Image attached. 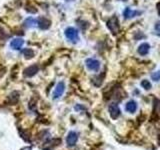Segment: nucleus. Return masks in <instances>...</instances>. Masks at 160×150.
<instances>
[{
  "label": "nucleus",
  "mask_w": 160,
  "mask_h": 150,
  "mask_svg": "<svg viewBox=\"0 0 160 150\" xmlns=\"http://www.w3.org/2000/svg\"><path fill=\"white\" fill-rule=\"evenodd\" d=\"M65 36H66V38L72 43H76L79 40V34H78L77 29H75L73 27H68L65 30Z\"/></svg>",
  "instance_id": "f257e3e1"
},
{
  "label": "nucleus",
  "mask_w": 160,
  "mask_h": 150,
  "mask_svg": "<svg viewBox=\"0 0 160 150\" xmlns=\"http://www.w3.org/2000/svg\"><path fill=\"white\" fill-rule=\"evenodd\" d=\"M107 27L109 28V30L111 31L113 34H116L119 32V21H118V18L116 16H112L110 18L108 21H107Z\"/></svg>",
  "instance_id": "f03ea898"
},
{
  "label": "nucleus",
  "mask_w": 160,
  "mask_h": 150,
  "mask_svg": "<svg viewBox=\"0 0 160 150\" xmlns=\"http://www.w3.org/2000/svg\"><path fill=\"white\" fill-rule=\"evenodd\" d=\"M85 64H86V67L91 71H97L100 67V62L94 58H88Z\"/></svg>",
  "instance_id": "7ed1b4c3"
},
{
  "label": "nucleus",
  "mask_w": 160,
  "mask_h": 150,
  "mask_svg": "<svg viewBox=\"0 0 160 150\" xmlns=\"http://www.w3.org/2000/svg\"><path fill=\"white\" fill-rule=\"evenodd\" d=\"M109 113L110 116L113 119H117L120 115V108L116 103H111L109 106Z\"/></svg>",
  "instance_id": "20e7f679"
},
{
  "label": "nucleus",
  "mask_w": 160,
  "mask_h": 150,
  "mask_svg": "<svg viewBox=\"0 0 160 150\" xmlns=\"http://www.w3.org/2000/svg\"><path fill=\"white\" fill-rule=\"evenodd\" d=\"M64 89H65L64 83L63 82H59L56 85V87H55V90H54V92H53V98L54 99H57L59 97H61L63 92H64Z\"/></svg>",
  "instance_id": "39448f33"
},
{
  "label": "nucleus",
  "mask_w": 160,
  "mask_h": 150,
  "mask_svg": "<svg viewBox=\"0 0 160 150\" xmlns=\"http://www.w3.org/2000/svg\"><path fill=\"white\" fill-rule=\"evenodd\" d=\"M78 140V135L76 132L74 131H70L67 135V138H66V142L68 144V146H74L76 144Z\"/></svg>",
  "instance_id": "423d86ee"
},
{
  "label": "nucleus",
  "mask_w": 160,
  "mask_h": 150,
  "mask_svg": "<svg viewBox=\"0 0 160 150\" xmlns=\"http://www.w3.org/2000/svg\"><path fill=\"white\" fill-rule=\"evenodd\" d=\"M38 71H39V66H38L37 64L31 65V66L27 67L26 69L24 70V75H25V76H27V77H32Z\"/></svg>",
  "instance_id": "0eeeda50"
},
{
  "label": "nucleus",
  "mask_w": 160,
  "mask_h": 150,
  "mask_svg": "<svg viewBox=\"0 0 160 150\" xmlns=\"http://www.w3.org/2000/svg\"><path fill=\"white\" fill-rule=\"evenodd\" d=\"M37 24H38V27L40 29L42 30H46L50 27V24H51V22H50V20L45 18V17H42V18H39L37 20Z\"/></svg>",
  "instance_id": "6e6552de"
},
{
  "label": "nucleus",
  "mask_w": 160,
  "mask_h": 150,
  "mask_svg": "<svg viewBox=\"0 0 160 150\" xmlns=\"http://www.w3.org/2000/svg\"><path fill=\"white\" fill-rule=\"evenodd\" d=\"M141 12L139 11H136V10H131L129 7H126L123 12V16L125 19H129V18H132V17H135L137 16V15H139Z\"/></svg>",
  "instance_id": "1a4fd4ad"
},
{
  "label": "nucleus",
  "mask_w": 160,
  "mask_h": 150,
  "mask_svg": "<svg viewBox=\"0 0 160 150\" xmlns=\"http://www.w3.org/2000/svg\"><path fill=\"white\" fill-rule=\"evenodd\" d=\"M24 40L22 38H14L11 42H10V46H11L14 50H19L23 46Z\"/></svg>",
  "instance_id": "9d476101"
},
{
  "label": "nucleus",
  "mask_w": 160,
  "mask_h": 150,
  "mask_svg": "<svg viewBox=\"0 0 160 150\" xmlns=\"http://www.w3.org/2000/svg\"><path fill=\"white\" fill-rule=\"evenodd\" d=\"M149 49H150V46L148 43H142L140 46L138 47L137 51L138 53L141 55V56H145V55H147L148 52H149Z\"/></svg>",
  "instance_id": "9b49d317"
},
{
  "label": "nucleus",
  "mask_w": 160,
  "mask_h": 150,
  "mask_svg": "<svg viewBox=\"0 0 160 150\" xmlns=\"http://www.w3.org/2000/svg\"><path fill=\"white\" fill-rule=\"evenodd\" d=\"M125 109H126V111L133 113L137 110V103L135 102L134 100H130V101H128L126 105H125Z\"/></svg>",
  "instance_id": "f8f14e48"
},
{
  "label": "nucleus",
  "mask_w": 160,
  "mask_h": 150,
  "mask_svg": "<svg viewBox=\"0 0 160 150\" xmlns=\"http://www.w3.org/2000/svg\"><path fill=\"white\" fill-rule=\"evenodd\" d=\"M23 55L26 59H31L34 56V51L30 48H26V49L23 50Z\"/></svg>",
  "instance_id": "ddd939ff"
},
{
  "label": "nucleus",
  "mask_w": 160,
  "mask_h": 150,
  "mask_svg": "<svg viewBox=\"0 0 160 150\" xmlns=\"http://www.w3.org/2000/svg\"><path fill=\"white\" fill-rule=\"evenodd\" d=\"M24 24L26 27H31V26H34V24H37V21L33 18H28V19L25 20Z\"/></svg>",
  "instance_id": "4468645a"
},
{
  "label": "nucleus",
  "mask_w": 160,
  "mask_h": 150,
  "mask_svg": "<svg viewBox=\"0 0 160 150\" xmlns=\"http://www.w3.org/2000/svg\"><path fill=\"white\" fill-rule=\"evenodd\" d=\"M141 86H142L144 89L148 90V89L151 88V84H150V82L148 81V80H143V81L141 82Z\"/></svg>",
  "instance_id": "2eb2a0df"
},
{
  "label": "nucleus",
  "mask_w": 160,
  "mask_h": 150,
  "mask_svg": "<svg viewBox=\"0 0 160 150\" xmlns=\"http://www.w3.org/2000/svg\"><path fill=\"white\" fill-rule=\"evenodd\" d=\"M151 78H152V80H154V81H159V80H160V71L154 72V73L152 74Z\"/></svg>",
  "instance_id": "dca6fc26"
},
{
  "label": "nucleus",
  "mask_w": 160,
  "mask_h": 150,
  "mask_svg": "<svg viewBox=\"0 0 160 150\" xmlns=\"http://www.w3.org/2000/svg\"><path fill=\"white\" fill-rule=\"evenodd\" d=\"M155 29H156L158 32H160V22L156 23V25H155Z\"/></svg>",
  "instance_id": "f3484780"
},
{
  "label": "nucleus",
  "mask_w": 160,
  "mask_h": 150,
  "mask_svg": "<svg viewBox=\"0 0 160 150\" xmlns=\"http://www.w3.org/2000/svg\"><path fill=\"white\" fill-rule=\"evenodd\" d=\"M156 7H157V11H158V14L160 15V2H158V3H157Z\"/></svg>",
  "instance_id": "a211bd4d"
},
{
  "label": "nucleus",
  "mask_w": 160,
  "mask_h": 150,
  "mask_svg": "<svg viewBox=\"0 0 160 150\" xmlns=\"http://www.w3.org/2000/svg\"><path fill=\"white\" fill-rule=\"evenodd\" d=\"M66 1H71V0H66Z\"/></svg>",
  "instance_id": "6ab92c4d"
},
{
  "label": "nucleus",
  "mask_w": 160,
  "mask_h": 150,
  "mask_svg": "<svg viewBox=\"0 0 160 150\" xmlns=\"http://www.w3.org/2000/svg\"><path fill=\"white\" fill-rule=\"evenodd\" d=\"M121 1H126V0H121Z\"/></svg>",
  "instance_id": "aec40b11"
}]
</instances>
